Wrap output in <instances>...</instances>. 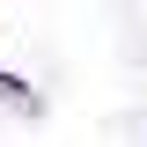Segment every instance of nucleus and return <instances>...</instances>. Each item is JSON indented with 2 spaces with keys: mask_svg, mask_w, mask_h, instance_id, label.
I'll list each match as a JSON object with an SVG mask.
<instances>
[{
  "mask_svg": "<svg viewBox=\"0 0 147 147\" xmlns=\"http://www.w3.org/2000/svg\"><path fill=\"white\" fill-rule=\"evenodd\" d=\"M0 103L15 110V118H44V96H37L22 74H7V66H0Z\"/></svg>",
  "mask_w": 147,
  "mask_h": 147,
  "instance_id": "obj_1",
  "label": "nucleus"
}]
</instances>
